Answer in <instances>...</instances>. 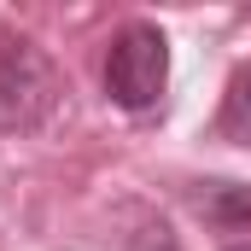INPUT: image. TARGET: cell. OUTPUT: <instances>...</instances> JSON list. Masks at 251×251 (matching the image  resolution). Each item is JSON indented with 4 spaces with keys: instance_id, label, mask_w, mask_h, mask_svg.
<instances>
[{
    "instance_id": "3",
    "label": "cell",
    "mask_w": 251,
    "mask_h": 251,
    "mask_svg": "<svg viewBox=\"0 0 251 251\" xmlns=\"http://www.w3.org/2000/svg\"><path fill=\"white\" fill-rule=\"evenodd\" d=\"M199 210L216 228H246L251 222V187L246 181H210V187L199 193Z\"/></svg>"
},
{
    "instance_id": "1",
    "label": "cell",
    "mask_w": 251,
    "mask_h": 251,
    "mask_svg": "<svg viewBox=\"0 0 251 251\" xmlns=\"http://www.w3.org/2000/svg\"><path fill=\"white\" fill-rule=\"evenodd\" d=\"M59 70L35 41L0 35V128L6 134H35L59 111Z\"/></svg>"
},
{
    "instance_id": "5",
    "label": "cell",
    "mask_w": 251,
    "mask_h": 251,
    "mask_svg": "<svg viewBox=\"0 0 251 251\" xmlns=\"http://www.w3.org/2000/svg\"><path fill=\"white\" fill-rule=\"evenodd\" d=\"M234 251H251V246H234Z\"/></svg>"
},
{
    "instance_id": "2",
    "label": "cell",
    "mask_w": 251,
    "mask_h": 251,
    "mask_svg": "<svg viewBox=\"0 0 251 251\" xmlns=\"http://www.w3.org/2000/svg\"><path fill=\"white\" fill-rule=\"evenodd\" d=\"M170 88V41L152 24H128L105 53V94L123 111H152Z\"/></svg>"
},
{
    "instance_id": "4",
    "label": "cell",
    "mask_w": 251,
    "mask_h": 251,
    "mask_svg": "<svg viewBox=\"0 0 251 251\" xmlns=\"http://www.w3.org/2000/svg\"><path fill=\"white\" fill-rule=\"evenodd\" d=\"M216 128H222V140H234V146L251 152V70H240V76L228 82V100H222Z\"/></svg>"
}]
</instances>
